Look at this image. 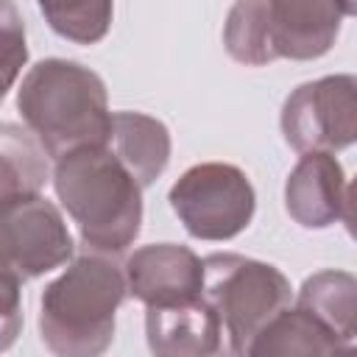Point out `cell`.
<instances>
[{"mask_svg":"<svg viewBox=\"0 0 357 357\" xmlns=\"http://www.w3.org/2000/svg\"><path fill=\"white\" fill-rule=\"evenodd\" d=\"M349 346L312 312L301 307H284L273 315L251 340L248 357H310V354H340Z\"/></svg>","mask_w":357,"mask_h":357,"instance_id":"cell-13","label":"cell"},{"mask_svg":"<svg viewBox=\"0 0 357 357\" xmlns=\"http://www.w3.org/2000/svg\"><path fill=\"white\" fill-rule=\"evenodd\" d=\"M276 59L312 61L332 50L343 11L337 0H268Z\"/></svg>","mask_w":357,"mask_h":357,"instance_id":"cell-10","label":"cell"},{"mask_svg":"<svg viewBox=\"0 0 357 357\" xmlns=\"http://www.w3.org/2000/svg\"><path fill=\"white\" fill-rule=\"evenodd\" d=\"M128 296L114 254L84 251L42 290L39 335L59 357H98L114 340V318Z\"/></svg>","mask_w":357,"mask_h":357,"instance_id":"cell-1","label":"cell"},{"mask_svg":"<svg viewBox=\"0 0 357 357\" xmlns=\"http://www.w3.org/2000/svg\"><path fill=\"white\" fill-rule=\"evenodd\" d=\"M73 234L42 192L0 206V276L20 282L45 276L73 259Z\"/></svg>","mask_w":357,"mask_h":357,"instance_id":"cell-7","label":"cell"},{"mask_svg":"<svg viewBox=\"0 0 357 357\" xmlns=\"http://www.w3.org/2000/svg\"><path fill=\"white\" fill-rule=\"evenodd\" d=\"M145 337L148 349L159 357L226 354L220 321L204 296L165 307H145Z\"/></svg>","mask_w":357,"mask_h":357,"instance_id":"cell-11","label":"cell"},{"mask_svg":"<svg viewBox=\"0 0 357 357\" xmlns=\"http://www.w3.org/2000/svg\"><path fill=\"white\" fill-rule=\"evenodd\" d=\"M28 61L25 20L14 0H0V103Z\"/></svg>","mask_w":357,"mask_h":357,"instance_id":"cell-18","label":"cell"},{"mask_svg":"<svg viewBox=\"0 0 357 357\" xmlns=\"http://www.w3.org/2000/svg\"><path fill=\"white\" fill-rule=\"evenodd\" d=\"M47 176V153L39 139L17 123H0V206L39 195Z\"/></svg>","mask_w":357,"mask_h":357,"instance_id":"cell-14","label":"cell"},{"mask_svg":"<svg viewBox=\"0 0 357 357\" xmlns=\"http://www.w3.org/2000/svg\"><path fill=\"white\" fill-rule=\"evenodd\" d=\"M226 53L245 67H265L276 61L268 22V0H234L223 22Z\"/></svg>","mask_w":357,"mask_h":357,"instance_id":"cell-16","label":"cell"},{"mask_svg":"<svg viewBox=\"0 0 357 357\" xmlns=\"http://www.w3.org/2000/svg\"><path fill=\"white\" fill-rule=\"evenodd\" d=\"M296 307L312 312L349 349L357 340V279L349 271H318L304 279Z\"/></svg>","mask_w":357,"mask_h":357,"instance_id":"cell-15","label":"cell"},{"mask_svg":"<svg viewBox=\"0 0 357 357\" xmlns=\"http://www.w3.org/2000/svg\"><path fill=\"white\" fill-rule=\"evenodd\" d=\"M123 273L128 293L145 307H165L201 296V257L187 245H142L126 259Z\"/></svg>","mask_w":357,"mask_h":357,"instance_id":"cell-9","label":"cell"},{"mask_svg":"<svg viewBox=\"0 0 357 357\" xmlns=\"http://www.w3.org/2000/svg\"><path fill=\"white\" fill-rule=\"evenodd\" d=\"M53 190L89 251L117 257L139 237L142 187L109 145H86L59 156Z\"/></svg>","mask_w":357,"mask_h":357,"instance_id":"cell-2","label":"cell"},{"mask_svg":"<svg viewBox=\"0 0 357 357\" xmlns=\"http://www.w3.org/2000/svg\"><path fill=\"white\" fill-rule=\"evenodd\" d=\"M17 109L50 159L75 148L106 145L112 131L103 78L70 59L36 61L17 89Z\"/></svg>","mask_w":357,"mask_h":357,"instance_id":"cell-3","label":"cell"},{"mask_svg":"<svg viewBox=\"0 0 357 357\" xmlns=\"http://www.w3.org/2000/svg\"><path fill=\"white\" fill-rule=\"evenodd\" d=\"M201 296L215 310L226 354H248L257 332L290 307V279L271 262L218 251L201 259Z\"/></svg>","mask_w":357,"mask_h":357,"instance_id":"cell-4","label":"cell"},{"mask_svg":"<svg viewBox=\"0 0 357 357\" xmlns=\"http://www.w3.org/2000/svg\"><path fill=\"white\" fill-rule=\"evenodd\" d=\"M284 209L301 229L351 223V187L335 153H301L284 181Z\"/></svg>","mask_w":357,"mask_h":357,"instance_id":"cell-8","label":"cell"},{"mask_svg":"<svg viewBox=\"0 0 357 357\" xmlns=\"http://www.w3.org/2000/svg\"><path fill=\"white\" fill-rule=\"evenodd\" d=\"M20 279L0 276V351H8L22 332V296Z\"/></svg>","mask_w":357,"mask_h":357,"instance_id":"cell-19","label":"cell"},{"mask_svg":"<svg viewBox=\"0 0 357 357\" xmlns=\"http://www.w3.org/2000/svg\"><path fill=\"white\" fill-rule=\"evenodd\" d=\"M45 22L67 42L98 45L114 17V0H36Z\"/></svg>","mask_w":357,"mask_h":357,"instance_id":"cell-17","label":"cell"},{"mask_svg":"<svg viewBox=\"0 0 357 357\" xmlns=\"http://www.w3.org/2000/svg\"><path fill=\"white\" fill-rule=\"evenodd\" d=\"M337 6L343 11V17H354L357 14V0H337Z\"/></svg>","mask_w":357,"mask_h":357,"instance_id":"cell-20","label":"cell"},{"mask_svg":"<svg viewBox=\"0 0 357 357\" xmlns=\"http://www.w3.org/2000/svg\"><path fill=\"white\" fill-rule=\"evenodd\" d=\"M106 145L128 167L142 190L167 170L173 148L167 126L142 112H112V131Z\"/></svg>","mask_w":357,"mask_h":357,"instance_id":"cell-12","label":"cell"},{"mask_svg":"<svg viewBox=\"0 0 357 357\" xmlns=\"http://www.w3.org/2000/svg\"><path fill=\"white\" fill-rule=\"evenodd\" d=\"M284 142L298 153H337L357 139V78L324 75L296 86L282 106Z\"/></svg>","mask_w":357,"mask_h":357,"instance_id":"cell-6","label":"cell"},{"mask_svg":"<svg viewBox=\"0 0 357 357\" xmlns=\"http://www.w3.org/2000/svg\"><path fill=\"white\" fill-rule=\"evenodd\" d=\"M170 209L195 240H231L248 229L257 192L248 176L229 162H201L184 170L167 192Z\"/></svg>","mask_w":357,"mask_h":357,"instance_id":"cell-5","label":"cell"}]
</instances>
